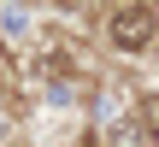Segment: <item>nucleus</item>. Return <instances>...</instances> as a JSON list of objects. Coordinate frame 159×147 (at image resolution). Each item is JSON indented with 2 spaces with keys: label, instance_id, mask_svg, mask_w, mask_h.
I'll return each mask as SVG.
<instances>
[{
  "label": "nucleus",
  "instance_id": "obj_1",
  "mask_svg": "<svg viewBox=\"0 0 159 147\" xmlns=\"http://www.w3.org/2000/svg\"><path fill=\"white\" fill-rule=\"evenodd\" d=\"M148 41H153V6H118L112 12V47L142 53Z\"/></svg>",
  "mask_w": 159,
  "mask_h": 147
},
{
  "label": "nucleus",
  "instance_id": "obj_2",
  "mask_svg": "<svg viewBox=\"0 0 159 147\" xmlns=\"http://www.w3.org/2000/svg\"><path fill=\"white\" fill-rule=\"evenodd\" d=\"M0 24H6V29L18 35V29H30V12H12V6H6V12H0Z\"/></svg>",
  "mask_w": 159,
  "mask_h": 147
}]
</instances>
